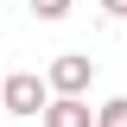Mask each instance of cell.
<instances>
[{
    "instance_id": "1",
    "label": "cell",
    "mask_w": 127,
    "mask_h": 127,
    "mask_svg": "<svg viewBox=\"0 0 127 127\" xmlns=\"http://www.w3.org/2000/svg\"><path fill=\"white\" fill-rule=\"evenodd\" d=\"M45 108H51V89L38 70H13L0 83V114H45Z\"/></svg>"
},
{
    "instance_id": "2",
    "label": "cell",
    "mask_w": 127,
    "mask_h": 127,
    "mask_svg": "<svg viewBox=\"0 0 127 127\" xmlns=\"http://www.w3.org/2000/svg\"><path fill=\"white\" fill-rule=\"evenodd\" d=\"M89 76H95V64L83 57V51H64V57H51L45 89H51V95H83V89H89Z\"/></svg>"
},
{
    "instance_id": "3",
    "label": "cell",
    "mask_w": 127,
    "mask_h": 127,
    "mask_svg": "<svg viewBox=\"0 0 127 127\" xmlns=\"http://www.w3.org/2000/svg\"><path fill=\"white\" fill-rule=\"evenodd\" d=\"M45 127H95V108L83 102V95H51Z\"/></svg>"
},
{
    "instance_id": "4",
    "label": "cell",
    "mask_w": 127,
    "mask_h": 127,
    "mask_svg": "<svg viewBox=\"0 0 127 127\" xmlns=\"http://www.w3.org/2000/svg\"><path fill=\"white\" fill-rule=\"evenodd\" d=\"M95 127H127V95L102 102V108H95Z\"/></svg>"
},
{
    "instance_id": "5",
    "label": "cell",
    "mask_w": 127,
    "mask_h": 127,
    "mask_svg": "<svg viewBox=\"0 0 127 127\" xmlns=\"http://www.w3.org/2000/svg\"><path fill=\"white\" fill-rule=\"evenodd\" d=\"M32 13H38V19H64V13H70V0H32Z\"/></svg>"
},
{
    "instance_id": "6",
    "label": "cell",
    "mask_w": 127,
    "mask_h": 127,
    "mask_svg": "<svg viewBox=\"0 0 127 127\" xmlns=\"http://www.w3.org/2000/svg\"><path fill=\"white\" fill-rule=\"evenodd\" d=\"M102 13H108V19H127V0H102Z\"/></svg>"
},
{
    "instance_id": "7",
    "label": "cell",
    "mask_w": 127,
    "mask_h": 127,
    "mask_svg": "<svg viewBox=\"0 0 127 127\" xmlns=\"http://www.w3.org/2000/svg\"><path fill=\"white\" fill-rule=\"evenodd\" d=\"M0 83H6V64H0Z\"/></svg>"
}]
</instances>
